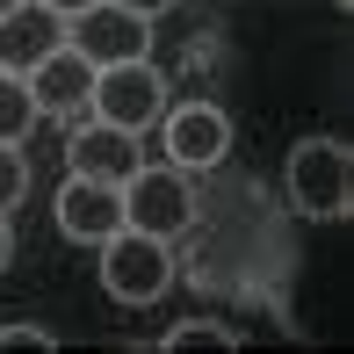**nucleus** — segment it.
Returning <instances> with one entry per match:
<instances>
[{"mask_svg":"<svg viewBox=\"0 0 354 354\" xmlns=\"http://www.w3.org/2000/svg\"><path fill=\"white\" fill-rule=\"evenodd\" d=\"M37 123H44V109H37V94H29V80L0 73V145H22Z\"/></svg>","mask_w":354,"mask_h":354,"instance_id":"11","label":"nucleus"},{"mask_svg":"<svg viewBox=\"0 0 354 354\" xmlns=\"http://www.w3.org/2000/svg\"><path fill=\"white\" fill-rule=\"evenodd\" d=\"M152 131L167 138V159L181 174H203V167H217V159H232V116H224L217 102H174Z\"/></svg>","mask_w":354,"mask_h":354,"instance_id":"5","label":"nucleus"},{"mask_svg":"<svg viewBox=\"0 0 354 354\" xmlns=\"http://www.w3.org/2000/svg\"><path fill=\"white\" fill-rule=\"evenodd\" d=\"M22 196H29V159L22 145H0V210H15Z\"/></svg>","mask_w":354,"mask_h":354,"instance_id":"13","label":"nucleus"},{"mask_svg":"<svg viewBox=\"0 0 354 354\" xmlns=\"http://www.w3.org/2000/svg\"><path fill=\"white\" fill-rule=\"evenodd\" d=\"M8 261H15V224H8V210H0V275H8Z\"/></svg>","mask_w":354,"mask_h":354,"instance_id":"16","label":"nucleus"},{"mask_svg":"<svg viewBox=\"0 0 354 354\" xmlns=\"http://www.w3.org/2000/svg\"><path fill=\"white\" fill-rule=\"evenodd\" d=\"M138 159H145L138 131H123V123H102V116L73 123V138H66V174H87V181H123Z\"/></svg>","mask_w":354,"mask_h":354,"instance_id":"8","label":"nucleus"},{"mask_svg":"<svg viewBox=\"0 0 354 354\" xmlns=\"http://www.w3.org/2000/svg\"><path fill=\"white\" fill-rule=\"evenodd\" d=\"M282 196H289V210L311 217V224L354 217V152L340 138H297L289 145V167H282Z\"/></svg>","mask_w":354,"mask_h":354,"instance_id":"1","label":"nucleus"},{"mask_svg":"<svg viewBox=\"0 0 354 354\" xmlns=\"http://www.w3.org/2000/svg\"><path fill=\"white\" fill-rule=\"evenodd\" d=\"M102 289L116 304H159L174 289V253H167V239H152V232H131V224H123V232H109L102 246Z\"/></svg>","mask_w":354,"mask_h":354,"instance_id":"3","label":"nucleus"},{"mask_svg":"<svg viewBox=\"0 0 354 354\" xmlns=\"http://www.w3.org/2000/svg\"><path fill=\"white\" fill-rule=\"evenodd\" d=\"M116 8H131V15H145V22H159V15H174L181 0H116Z\"/></svg>","mask_w":354,"mask_h":354,"instance_id":"15","label":"nucleus"},{"mask_svg":"<svg viewBox=\"0 0 354 354\" xmlns=\"http://www.w3.org/2000/svg\"><path fill=\"white\" fill-rule=\"evenodd\" d=\"M159 354H174V347H239V333L232 326H217V318H188V326H174L167 340H152Z\"/></svg>","mask_w":354,"mask_h":354,"instance_id":"12","label":"nucleus"},{"mask_svg":"<svg viewBox=\"0 0 354 354\" xmlns=\"http://www.w3.org/2000/svg\"><path fill=\"white\" fill-rule=\"evenodd\" d=\"M87 116L102 123H123V131H152L167 116V80H159L152 58H123V66H94V87H87Z\"/></svg>","mask_w":354,"mask_h":354,"instance_id":"4","label":"nucleus"},{"mask_svg":"<svg viewBox=\"0 0 354 354\" xmlns=\"http://www.w3.org/2000/svg\"><path fill=\"white\" fill-rule=\"evenodd\" d=\"M22 80H29V94H37V109H44V116H73V109H87L94 58H80L73 44H58V51H51V58H37Z\"/></svg>","mask_w":354,"mask_h":354,"instance_id":"10","label":"nucleus"},{"mask_svg":"<svg viewBox=\"0 0 354 354\" xmlns=\"http://www.w3.org/2000/svg\"><path fill=\"white\" fill-rule=\"evenodd\" d=\"M66 44V15L44 8V0H15L0 15V73H29L37 58H51Z\"/></svg>","mask_w":354,"mask_h":354,"instance_id":"9","label":"nucleus"},{"mask_svg":"<svg viewBox=\"0 0 354 354\" xmlns=\"http://www.w3.org/2000/svg\"><path fill=\"white\" fill-rule=\"evenodd\" d=\"M51 224H58V239H73V246H102L109 232H123V196H116V181L66 174L58 196H51Z\"/></svg>","mask_w":354,"mask_h":354,"instance_id":"7","label":"nucleus"},{"mask_svg":"<svg viewBox=\"0 0 354 354\" xmlns=\"http://www.w3.org/2000/svg\"><path fill=\"white\" fill-rule=\"evenodd\" d=\"M123 196V224L131 232H152V239H181L188 224H196V174H181L174 159H138L131 174L116 181Z\"/></svg>","mask_w":354,"mask_h":354,"instance_id":"2","label":"nucleus"},{"mask_svg":"<svg viewBox=\"0 0 354 354\" xmlns=\"http://www.w3.org/2000/svg\"><path fill=\"white\" fill-rule=\"evenodd\" d=\"M0 347H58L44 326H0Z\"/></svg>","mask_w":354,"mask_h":354,"instance_id":"14","label":"nucleus"},{"mask_svg":"<svg viewBox=\"0 0 354 354\" xmlns=\"http://www.w3.org/2000/svg\"><path fill=\"white\" fill-rule=\"evenodd\" d=\"M8 8H15V0H0V15H8Z\"/></svg>","mask_w":354,"mask_h":354,"instance_id":"18","label":"nucleus"},{"mask_svg":"<svg viewBox=\"0 0 354 354\" xmlns=\"http://www.w3.org/2000/svg\"><path fill=\"white\" fill-rule=\"evenodd\" d=\"M66 44L80 58H94V66H123V58H152V22L116 8V0H94L87 15L66 22Z\"/></svg>","mask_w":354,"mask_h":354,"instance_id":"6","label":"nucleus"},{"mask_svg":"<svg viewBox=\"0 0 354 354\" xmlns=\"http://www.w3.org/2000/svg\"><path fill=\"white\" fill-rule=\"evenodd\" d=\"M44 8H58V15H66V22H73V15H87L94 0H44Z\"/></svg>","mask_w":354,"mask_h":354,"instance_id":"17","label":"nucleus"}]
</instances>
